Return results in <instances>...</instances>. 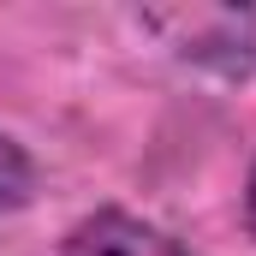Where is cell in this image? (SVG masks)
I'll return each mask as SVG.
<instances>
[{
  "instance_id": "cell-1",
  "label": "cell",
  "mask_w": 256,
  "mask_h": 256,
  "mask_svg": "<svg viewBox=\"0 0 256 256\" xmlns=\"http://www.w3.org/2000/svg\"><path fill=\"white\" fill-rule=\"evenodd\" d=\"M143 30H155L179 60L244 72L250 66V12L226 6H179V12H143Z\"/></svg>"
},
{
  "instance_id": "cell-2",
  "label": "cell",
  "mask_w": 256,
  "mask_h": 256,
  "mask_svg": "<svg viewBox=\"0 0 256 256\" xmlns=\"http://www.w3.org/2000/svg\"><path fill=\"white\" fill-rule=\"evenodd\" d=\"M60 256H185L173 232H161L155 220H137L126 208H96L66 232Z\"/></svg>"
},
{
  "instance_id": "cell-4",
  "label": "cell",
  "mask_w": 256,
  "mask_h": 256,
  "mask_svg": "<svg viewBox=\"0 0 256 256\" xmlns=\"http://www.w3.org/2000/svg\"><path fill=\"white\" fill-rule=\"evenodd\" d=\"M244 220H250V232H256V161H250V179H244Z\"/></svg>"
},
{
  "instance_id": "cell-3",
  "label": "cell",
  "mask_w": 256,
  "mask_h": 256,
  "mask_svg": "<svg viewBox=\"0 0 256 256\" xmlns=\"http://www.w3.org/2000/svg\"><path fill=\"white\" fill-rule=\"evenodd\" d=\"M36 191V167H30V155L0 131V214H12V208H24Z\"/></svg>"
}]
</instances>
